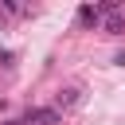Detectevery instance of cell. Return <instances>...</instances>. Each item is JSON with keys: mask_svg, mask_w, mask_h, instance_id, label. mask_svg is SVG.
<instances>
[{"mask_svg": "<svg viewBox=\"0 0 125 125\" xmlns=\"http://www.w3.org/2000/svg\"><path fill=\"white\" fill-rule=\"evenodd\" d=\"M102 27H105L109 35H121V31H125V16L117 12V16H109V20H102Z\"/></svg>", "mask_w": 125, "mask_h": 125, "instance_id": "4", "label": "cell"}, {"mask_svg": "<svg viewBox=\"0 0 125 125\" xmlns=\"http://www.w3.org/2000/svg\"><path fill=\"white\" fill-rule=\"evenodd\" d=\"M4 125H23V121H4Z\"/></svg>", "mask_w": 125, "mask_h": 125, "instance_id": "5", "label": "cell"}, {"mask_svg": "<svg viewBox=\"0 0 125 125\" xmlns=\"http://www.w3.org/2000/svg\"><path fill=\"white\" fill-rule=\"evenodd\" d=\"M0 31H4V20H0Z\"/></svg>", "mask_w": 125, "mask_h": 125, "instance_id": "6", "label": "cell"}, {"mask_svg": "<svg viewBox=\"0 0 125 125\" xmlns=\"http://www.w3.org/2000/svg\"><path fill=\"white\" fill-rule=\"evenodd\" d=\"M78 27H102V16H98V8L82 4V8H78Z\"/></svg>", "mask_w": 125, "mask_h": 125, "instance_id": "2", "label": "cell"}, {"mask_svg": "<svg viewBox=\"0 0 125 125\" xmlns=\"http://www.w3.org/2000/svg\"><path fill=\"white\" fill-rule=\"evenodd\" d=\"M23 125H62V113L59 105H39V109H27Z\"/></svg>", "mask_w": 125, "mask_h": 125, "instance_id": "1", "label": "cell"}, {"mask_svg": "<svg viewBox=\"0 0 125 125\" xmlns=\"http://www.w3.org/2000/svg\"><path fill=\"white\" fill-rule=\"evenodd\" d=\"M55 102H59V113H62V105L70 109V105H78V102H82V90H74V86H70V90H59V98H55Z\"/></svg>", "mask_w": 125, "mask_h": 125, "instance_id": "3", "label": "cell"}]
</instances>
